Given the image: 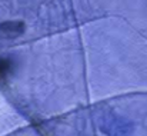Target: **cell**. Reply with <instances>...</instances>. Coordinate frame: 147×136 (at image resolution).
<instances>
[{
    "label": "cell",
    "instance_id": "obj_1",
    "mask_svg": "<svg viewBox=\"0 0 147 136\" xmlns=\"http://www.w3.org/2000/svg\"><path fill=\"white\" fill-rule=\"evenodd\" d=\"M24 32V24L22 22H6L0 24V36L6 39H13Z\"/></svg>",
    "mask_w": 147,
    "mask_h": 136
}]
</instances>
